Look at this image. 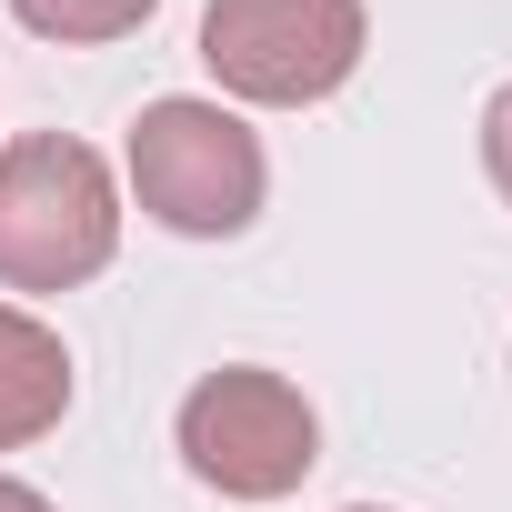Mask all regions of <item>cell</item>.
I'll return each instance as SVG.
<instances>
[{"instance_id":"6da1fadb","label":"cell","mask_w":512,"mask_h":512,"mask_svg":"<svg viewBox=\"0 0 512 512\" xmlns=\"http://www.w3.org/2000/svg\"><path fill=\"white\" fill-rule=\"evenodd\" d=\"M121 241V191L91 141L31 131L0 151V282L11 292H71L111 262Z\"/></svg>"},{"instance_id":"7a4b0ae2","label":"cell","mask_w":512,"mask_h":512,"mask_svg":"<svg viewBox=\"0 0 512 512\" xmlns=\"http://www.w3.org/2000/svg\"><path fill=\"white\" fill-rule=\"evenodd\" d=\"M131 191H141L151 221H171L191 241H221L262 211V141H251L241 111L171 91L131 121Z\"/></svg>"},{"instance_id":"3957f363","label":"cell","mask_w":512,"mask_h":512,"mask_svg":"<svg viewBox=\"0 0 512 512\" xmlns=\"http://www.w3.org/2000/svg\"><path fill=\"white\" fill-rule=\"evenodd\" d=\"M201 61L231 101H262V111L332 101L362 61V0H211Z\"/></svg>"},{"instance_id":"277c9868","label":"cell","mask_w":512,"mask_h":512,"mask_svg":"<svg viewBox=\"0 0 512 512\" xmlns=\"http://www.w3.org/2000/svg\"><path fill=\"white\" fill-rule=\"evenodd\" d=\"M181 462L211 492H231V502H282L322 462V422H312V402L282 372L231 362V372L191 382V402H181Z\"/></svg>"},{"instance_id":"5b68a950","label":"cell","mask_w":512,"mask_h":512,"mask_svg":"<svg viewBox=\"0 0 512 512\" xmlns=\"http://www.w3.org/2000/svg\"><path fill=\"white\" fill-rule=\"evenodd\" d=\"M61 412H71V352H61V332L0 302V452L41 442Z\"/></svg>"},{"instance_id":"8992f818","label":"cell","mask_w":512,"mask_h":512,"mask_svg":"<svg viewBox=\"0 0 512 512\" xmlns=\"http://www.w3.org/2000/svg\"><path fill=\"white\" fill-rule=\"evenodd\" d=\"M11 11L41 31V41H121L151 21V0H11Z\"/></svg>"},{"instance_id":"52a82bcc","label":"cell","mask_w":512,"mask_h":512,"mask_svg":"<svg viewBox=\"0 0 512 512\" xmlns=\"http://www.w3.org/2000/svg\"><path fill=\"white\" fill-rule=\"evenodd\" d=\"M482 161H492V191L512 201V91H492V111H482Z\"/></svg>"},{"instance_id":"ba28073f","label":"cell","mask_w":512,"mask_h":512,"mask_svg":"<svg viewBox=\"0 0 512 512\" xmlns=\"http://www.w3.org/2000/svg\"><path fill=\"white\" fill-rule=\"evenodd\" d=\"M0 512H51V502H41L31 482H11V472H0Z\"/></svg>"},{"instance_id":"9c48e42d","label":"cell","mask_w":512,"mask_h":512,"mask_svg":"<svg viewBox=\"0 0 512 512\" xmlns=\"http://www.w3.org/2000/svg\"><path fill=\"white\" fill-rule=\"evenodd\" d=\"M352 512H372V502H352Z\"/></svg>"}]
</instances>
